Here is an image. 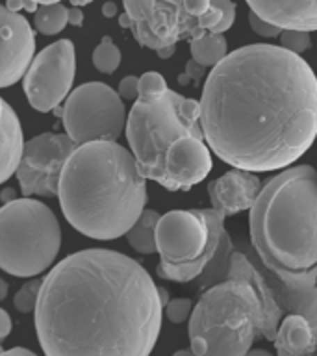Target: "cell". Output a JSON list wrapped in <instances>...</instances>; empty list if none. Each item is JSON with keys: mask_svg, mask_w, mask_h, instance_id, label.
I'll list each match as a JSON object with an SVG mask.
<instances>
[{"mask_svg": "<svg viewBox=\"0 0 317 356\" xmlns=\"http://www.w3.org/2000/svg\"><path fill=\"white\" fill-rule=\"evenodd\" d=\"M200 127L225 163L252 172L289 167L317 138V78L280 44L234 50L211 67Z\"/></svg>", "mask_w": 317, "mask_h": 356, "instance_id": "cell-1", "label": "cell"}, {"mask_svg": "<svg viewBox=\"0 0 317 356\" xmlns=\"http://www.w3.org/2000/svg\"><path fill=\"white\" fill-rule=\"evenodd\" d=\"M33 314L47 356H147L160 336L163 306L139 261L86 249L50 269Z\"/></svg>", "mask_w": 317, "mask_h": 356, "instance_id": "cell-2", "label": "cell"}, {"mask_svg": "<svg viewBox=\"0 0 317 356\" xmlns=\"http://www.w3.org/2000/svg\"><path fill=\"white\" fill-rule=\"evenodd\" d=\"M58 199L72 228L88 238L111 241L124 236L145 210L147 178L132 150L117 141H89L67 158Z\"/></svg>", "mask_w": 317, "mask_h": 356, "instance_id": "cell-3", "label": "cell"}, {"mask_svg": "<svg viewBox=\"0 0 317 356\" xmlns=\"http://www.w3.org/2000/svg\"><path fill=\"white\" fill-rule=\"evenodd\" d=\"M250 243L261 266L284 284L317 280V171L284 169L250 206Z\"/></svg>", "mask_w": 317, "mask_h": 356, "instance_id": "cell-4", "label": "cell"}, {"mask_svg": "<svg viewBox=\"0 0 317 356\" xmlns=\"http://www.w3.org/2000/svg\"><path fill=\"white\" fill-rule=\"evenodd\" d=\"M284 312L252 256L232 250L228 275L200 295L189 316L195 356H243L258 336L275 339Z\"/></svg>", "mask_w": 317, "mask_h": 356, "instance_id": "cell-5", "label": "cell"}, {"mask_svg": "<svg viewBox=\"0 0 317 356\" xmlns=\"http://www.w3.org/2000/svg\"><path fill=\"white\" fill-rule=\"evenodd\" d=\"M139 172L169 191H188L211 171L210 147L200 127V102L167 89L136 99L124 127Z\"/></svg>", "mask_w": 317, "mask_h": 356, "instance_id": "cell-6", "label": "cell"}, {"mask_svg": "<svg viewBox=\"0 0 317 356\" xmlns=\"http://www.w3.org/2000/svg\"><path fill=\"white\" fill-rule=\"evenodd\" d=\"M221 211L172 210L160 216L156 225L158 277L171 282H195L208 288L228 275L232 241L225 230Z\"/></svg>", "mask_w": 317, "mask_h": 356, "instance_id": "cell-7", "label": "cell"}, {"mask_svg": "<svg viewBox=\"0 0 317 356\" xmlns=\"http://www.w3.org/2000/svg\"><path fill=\"white\" fill-rule=\"evenodd\" d=\"M61 247L58 217L41 200L22 197L0 208V269L38 277L52 267Z\"/></svg>", "mask_w": 317, "mask_h": 356, "instance_id": "cell-8", "label": "cell"}, {"mask_svg": "<svg viewBox=\"0 0 317 356\" xmlns=\"http://www.w3.org/2000/svg\"><path fill=\"white\" fill-rule=\"evenodd\" d=\"M122 6L136 41L152 50L199 38L221 21L211 0H122Z\"/></svg>", "mask_w": 317, "mask_h": 356, "instance_id": "cell-9", "label": "cell"}, {"mask_svg": "<svg viewBox=\"0 0 317 356\" xmlns=\"http://www.w3.org/2000/svg\"><path fill=\"white\" fill-rule=\"evenodd\" d=\"M63 128L76 145L89 141H117L127 127V110L121 95L108 83L88 82L67 95Z\"/></svg>", "mask_w": 317, "mask_h": 356, "instance_id": "cell-10", "label": "cell"}, {"mask_svg": "<svg viewBox=\"0 0 317 356\" xmlns=\"http://www.w3.org/2000/svg\"><path fill=\"white\" fill-rule=\"evenodd\" d=\"M76 74V52L69 39L49 44L38 56L22 76V89L33 110L47 113L61 104L71 93Z\"/></svg>", "mask_w": 317, "mask_h": 356, "instance_id": "cell-11", "label": "cell"}, {"mask_svg": "<svg viewBox=\"0 0 317 356\" xmlns=\"http://www.w3.org/2000/svg\"><path fill=\"white\" fill-rule=\"evenodd\" d=\"M78 145L67 134H39L22 145L15 177L24 197H58V184L67 158Z\"/></svg>", "mask_w": 317, "mask_h": 356, "instance_id": "cell-12", "label": "cell"}, {"mask_svg": "<svg viewBox=\"0 0 317 356\" xmlns=\"http://www.w3.org/2000/svg\"><path fill=\"white\" fill-rule=\"evenodd\" d=\"M35 56V33L26 17L0 6V88L22 80Z\"/></svg>", "mask_w": 317, "mask_h": 356, "instance_id": "cell-13", "label": "cell"}, {"mask_svg": "<svg viewBox=\"0 0 317 356\" xmlns=\"http://www.w3.org/2000/svg\"><path fill=\"white\" fill-rule=\"evenodd\" d=\"M260 189L261 182L254 172L234 167L222 177L210 182L208 195L213 210L221 211L225 217H232L239 211L250 210Z\"/></svg>", "mask_w": 317, "mask_h": 356, "instance_id": "cell-14", "label": "cell"}, {"mask_svg": "<svg viewBox=\"0 0 317 356\" xmlns=\"http://www.w3.org/2000/svg\"><path fill=\"white\" fill-rule=\"evenodd\" d=\"M247 4L256 15L282 30H317V0H247Z\"/></svg>", "mask_w": 317, "mask_h": 356, "instance_id": "cell-15", "label": "cell"}, {"mask_svg": "<svg viewBox=\"0 0 317 356\" xmlns=\"http://www.w3.org/2000/svg\"><path fill=\"white\" fill-rule=\"evenodd\" d=\"M269 288L284 314H299L317 334V280L314 284H284L271 271L260 266Z\"/></svg>", "mask_w": 317, "mask_h": 356, "instance_id": "cell-16", "label": "cell"}, {"mask_svg": "<svg viewBox=\"0 0 317 356\" xmlns=\"http://www.w3.org/2000/svg\"><path fill=\"white\" fill-rule=\"evenodd\" d=\"M22 128L15 110L0 97V184L10 180L21 161Z\"/></svg>", "mask_w": 317, "mask_h": 356, "instance_id": "cell-17", "label": "cell"}, {"mask_svg": "<svg viewBox=\"0 0 317 356\" xmlns=\"http://www.w3.org/2000/svg\"><path fill=\"white\" fill-rule=\"evenodd\" d=\"M271 343L280 356L314 355L317 350V334L304 317L289 314L288 317H282Z\"/></svg>", "mask_w": 317, "mask_h": 356, "instance_id": "cell-18", "label": "cell"}, {"mask_svg": "<svg viewBox=\"0 0 317 356\" xmlns=\"http://www.w3.org/2000/svg\"><path fill=\"white\" fill-rule=\"evenodd\" d=\"M160 213L156 210L141 211L138 221L133 222L132 227L128 228L127 236L128 245L132 247L139 254H154L156 252V225H158Z\"/></svg>", "mask_w": 317, "mask_h": 356, "instance_id": "cell-19", "label": "cell"}, {"mask_svg": "<svg viewBox=\"0 0 317 356\" xmlns=\"http://www.w3.org/2000/svg\"><path fill=\"white\" fill-rule=\"evenodd\" d=\"M191 58L204 67H213L228 54L227 39L222 33L206 32L199 38L189 39Z\"/></svg>", "mask_w": 317, "mask_h": 356, "instance_id": "cell-20", "label": "cell"}, {"mask_svg": "<svg viewBox=\"0 0 317 356\" xmlns=\"http://www.w3.org/2000/svg\"><path fill=\"white\" fill-rule=\"evenodd\" d=\"M67 26V8L61 2L41 4L33 13V28L44 35H56Z\"/></svg>", "mask_w": 317, "mask_h": 356, "instance_id": "cell-21", "label": "cell"}, {"mask_svg": "<svg viewBox=\"0 0 317 356\" xmlns=\"http://www.w3.org/2000/svg\"><path fill=\"white\" fill-rule=\"evenodd\" d=\"M93 65L99 72L111 74L117 71V67L121 65V50L113 43V39L104 35L93 50Z\"/></svg>", "mask_w": 317, "mask_h": 356, "instance_id": "cell-22", "label": "cell"}, {"mask_svg": "<svg viewBox=\"0 0 317 356\" xmlns=\"http://www.w3.org/2000/svg\"><path fill=\"white\" fill-rule=\"evenodd\" d=\"M41 282H43V280L30 277L28 282L22 284V288L19 289L15 293V297H13V306H15L17 312H21V314H30V312L35 310Z\"/></svg>", "mask_w": 317, "mask_h": 356, "instance_id": "cell-23", "label": "cell"}, {"mask_svg": "<svg viewBox=\"0 0 317 356\" xmlns=\"http://www.w3.org/2000/svg\"><path fill=\"white\" fill-rule=\"evenodd\" d=\"M167 89L169 88H167L165 78L161 76L160 72H143L138 82V99H152V97L165 93Z\"/></svg>", "mask_w": 317, "mask_h": 356, "instance_id": "cell-24", "label": "cell"}, {"mask_svg": "<svg viewBox=\"0 0 317 356\" xmlns=\"http://www.w3.org/2000/svg\"><path fill=\"white\" fill-rule=\"evenodd\" d=\"M278 38H280V47L288 49L289 52H295V54L306 52L311 47L310 32H302V30L284 28L282 32L278 33Z\"/></svg>", "mask_w": 317, "mask_h": 356, "instance_id": "cell-25", "label": "cell"}, {"mask_svg": "<svg viewBox=\"0 0 317 356\" xmlns=\"http://www.w3.org/2000/svg\"><path fill=\"white\" fill-rule=\"evenodd\" d=\"M191 310H193L191 299H172L165 305V317L174 325H180L188 321Z\"/></svg>", "mask_w": 317, "mask_h": 356, "instance_id": "cell-26", "label": "cell"}, {"mask_svg": "<svg viewBox=\"0 0 317 356\" xmlns=\"http://www.w3.org/2000/svg\"><path fill=\"white\" fill-rule=\"evenodd\" d=\"M211 6H216V8L221 10V21L217 22L210 32L225 33L227 30L232 28L234 21H236V4H234L232 0H211Z\"/></svg>", "mask_w": 317, "mask_h": 356, "instance_id": "cell-27", "label": "cell"}, {"mask_svg": "<svg viewBox=\"0 0 317 356\" xmlns=\"http://www.w3.org/2000/svg\"><path fill=\"white\" fill-rule=\"evenodd\" d=\"M249 24L252 28V32L261 35V38H278V33L282 32V28H278L277 24H273V22L266 21V19H261L260 15H256L254 11H250L249 13Z\"/></svg>", "mask_w": 317, "mask_h": 356, "instance_id": "cell-28", "label": "cell"}, {"mask_svg": "<svg viewBox=\"0 0 317 356\" xmlns=\"http://www.w3.org/2000/svg\"><path fill=\"white\" fill-rule=\"evenodd\" d=\"M206 74V67L197 63L195 60H189L188 65H186V71L178 76V83L180 86H188L189 82H197L199 83Z\"/></svg>", "mask_w": 317, "mask_h": 356, "instance_id": "cell-29", "label": "cell"}, {"mask_svg": "<svg viewBox=\"0 0 317 356\" xmlns=\"http://www.w3.org/2000/svg\"><path fill=\"white\" fill-rule=\"evenodd\" d=\"M138 76H127L122 78L121 82H119V89H117V93L121 95V99L124 100H136L138 99Z\"/></svg>", "mask_w": 317, "mask_h": 356, "instance_id": "cell-30", "label": "cell"}, {"mask_svg": "<svg viewBox=\"0 0 317 356\" xmlns=\"http://www.w3.org/2000/svg\"><path fill=\"white\" fill-rule=\"evenodd\" d=\"M6 8L11 11L26 10V11H32V13H35V10L39 8V4L38 2H33V0H8V2H6Z\"/></svg>", "mask_w": 317, "mask_h": 356, "instance_id": "cell-31", "label": "cell"}, {"mask_svg": "<svg viewBox=\"0 0 317 356\" xmlns=\"http://www.w3.org/2000/svg\"><path fill=\"white\" fill-rule=\"evenodd\" d=\"M67 24H71V26H82L83 11L80 10V6H72V8L67 10Z\"/></svg>", "mask_w": 317, "mask_h": 356, "instance_id": "cell-32", "label": "cell"}, {"mask_svg": "<svg viewBox=\"0 0 317 356\" xmlns=\"http://www.w3.org/2000/svg\"><path fill=\"white\" fill-rule=\"evenodd\" d=\"M11 332V317L8 316V312L0 308V341L8 338Z\"/></svg>", "mask_w": 317, "mask_h": 356, "instance_id": "cell-33", "label": "cell"}, {"mask_svg": "<svg viewBox=\"0 0 317 356\" xmlns=\"http://www.w3.org/2000/svg\"><path fill=\"white\" fill-rule=\"evenodd\" d=\"M4 355H8V356H15V355H19V356H35V353H33V350H30V349H24V347H13V349L4 350Z\"/></svg>", "mask_w": 317, "mask_h": 356, "instance_id": "cell-34", "label": "cell"}, {"mask_svg": "<svg viewBox=\"0 0 317 356\" xmlns=\"http://www.w3.org/2000/svg\"><path fill=\"white\" fill-rule=\"evenodd\" d=\"M174 52H177V44H169V47H163V49L156 50V54L160 56L161 60H167V58H171Z\"/></svg>", "mask_w": 317, "mask_h": 356, "instance_id": "cell-35", "label": "cell"}, {"mask_svg": "<svg viewBox=\"0 0 317 356\" xmlns=\"http://www.w3.org/2000/svg\"><path fill=\"white\" fill-rule=\"evenodd\" d=\"M102 15H104L106 19H111V17L117 15V4H115V2H106V4L102 6Z\"/></svg>", "mask_w": 317, "mask_h": 356, "instance_id": "cell-36", "label": "cell"}, {"mask_svg": "<svg viewBox=\"0 0 317 356\" xmlns=\"http://www.w3.org/2000/svg\"><path fill=\"white\" fill-rule=\"evenodd\" d=\"M0 199H2V202H10V200L17 199L15 189H13V188H6L4 191H2V195H0Z\"/></svg>", "mask_w": 317, "mask_h": 356, "instance_id": "cell-37", "label": "cell"}, {"mask_svg": "<svg viewBox=\"0 0 317 356\" xmlns=\"http://www.w3.org/2000/svg\"><path fill=\"white\" fill-rule=\"evenodd\" d=\"M158 295H160V300H161V306L165 308V305L169 302V291H167L165 288H158Z\"/></svg>", "mask_w": 317, "mask_h": 356, "instance_id": "cell-38", "label": "cell"}, {"mask_svg": "<svg viewBox=\"0 0 317 356\" xmlns=\"http://www.w3.org/2000/svg\"><path fill=\"white\" fill-rule=\"evenodd\" d=\"M8 282H6L4 278H0V300H4L8 297Z\"/></svg>", "mask_w": 317, "mask_h": 356, "instance_id": "cell-39", "label": "cell"}, {"mask_svg": "<svg viewBox=\"0 0 317 356\" xmlns=\"http://www.w3.org/2000/svg\"><path fill=\"white\" fill-rule=\"evenodd\" d=\"M119 24H121L122 28H130L132 26V21H130V17L124 13V15H119Z\"/></svg>", "mask_w": 317, "mask_h": 356, "instance_id": "cell-40", "label": "cell"}, {"mask_svg": "<svg viewBox=\"0 0 317 356\" xmlns=\"http://www.w3.org/2000/svg\"><path fill=\"white\" fill-rule=\"evenodd\" d=\"M71 2H72V6H88V4H91L93 0H71Z\"/></svg>", "mask_w": 317, "mask_h": 356, "instance_id": "cell-41", "label": "cell"}, {"mask_svg": "<svg viewBox=\"0 0 317 356\" xmlns=\"http://www.w3.org/2000/svg\"><path fill=\"white\" fill-rule=\"evenodd\" d=\"M33 2H38V4L41 6V4H56V2H63V0H33Z\"/></svg>", "mask_w": 317, "mask_h": 356, "instance_id": "cell-42", "label": "cell"}, {"mask_svg": "<svg viewBox=\"0 0 317 356\" xmlns=\"http://www.w3.org/2000/svg\"><path fill=\"white\" fill-rule=\"evenodd\" d=\"M188 356V355H193V350L189 349V350H178V353H174V356Z\"/></svg>", "mask_w": 317, "mask_h": 356, "instance_id": "cell-43", "label": "cell"}, {"mask_svg": "<svg viewBox=\"0 0 317 356\" xmlns=\"http://www.w3.org/2000/svg\"><path fill=\"white\" fill-rule=\"evenodd\" d=\"M0 355H4V349H2V341H0Z\"/></svg>", "mask_w": 317, "mask_h": 356, "instance_id": "cell-44", "label": "cell"}]
</instances>
